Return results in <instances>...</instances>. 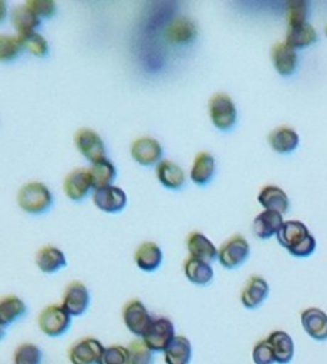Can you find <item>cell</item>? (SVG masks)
Masks as SVG:
<instances>
[{"instance_id": "cell-11", "label": "cell", "mask_w": 327, "mask_h": 364, "mask_svg": "<svg viewBox=\"0 0 327 364\" xmlns=\"http://www.w3.org/2000/svg\"><path fill=\"white\" fill-rule=\"evenodd\" d=\"M131 156L141 165H158L162 161V145L152 136H139L132 141L129 148Z\"/></svg>"}, {"instance_id": "cell-41", "label": "cell", "mask_w": 327, "mask_h": 364, "mask_svg": "<svg viewBox=\"0 0 327 364\" xmlns=\"http://www.w3.org/2000/svg\"><path fill=\"white\" fill-rule=\"evenodd\" d=\"M324 31H326V36H327V26H326V28H324Z\"/></svg>"}, {"instance_id": "cell-33", "label": "cell", "mask_w": 327, "mask_h": 364, "mask_svg": "<svg viewBox=\"0 0 327 364\" xmlns=\"http://www.w3.org/2000/svg\"><path fill=\"white\" fill-rule=\"evenodd\" d=\"M24 44L20 36H11L3 33L0 36V57L3 61H11L23 53Z\"/></svg>"}, {"instance_id": "cell-17", "label": "cell", "mask_w": 327, "mask_h": 364, "mask_svg": "<svg viewBox=\"0 0 327 364\" xmlns=\"http://www.w3.org/2000/svg\"><path fill=\"white\" fill-rule=\"evenodd\" d=\"M300 321L304 331L314 340H327V314L318 307H309L301 311Z\"/></svg>"}, {"instance_id": "cell-7", "label": "cell", "mask_w": 327, "mask_h": 364, "mask_svg": "<svg viewBox=\"0 0 327 364\" xmlns=\"http://www.w3.org/2000/svg\"><path fill=\"white\" fill-rule=\"evenodd\" d=\"M173 338L175 327L166 317H154L151 326L142 336L144 343L151 351H165Z\"/></svg>"}, {"instance_id": "cell-13", "label": "cell", "mask_w": 327, "mask_h": 364, "mask_svg": "<svg viewBox=\"0 0 327 364\" xmlns=\"http://www.w3.org/2000/svg\"><path fill=\"white\" fill-rule=\"evenodd\" d=\"M92 202L98 209L107 213H117L127 206L128 199L124 189L109 185L105 188L94 189Z\"/></svg>"}, {"instance_id": "cell-10", "label": "cell", "mask_w": 327, "mask_h": 364, "mask_svg": "<svg viewBox=\"0 0 327 364\" xmlns=\"http://www.w3.org/2000/svg\"><path fill=\"white\" fill-rule=\"evenodd\" d=\"M63 309L70 316H82L90 306V293L82 282L73 280L63 293Z\"/></svg>"}, {"instance_id": "cell-29", "label": "cell", "mask_w": 327, "mask_h": 364, "mask_svg": "<svg viewBox=\"0 0 327 364\" xmlns=\"http://www.w3.org/2000/svg\"><path fill=\"white\" fill-rule=\"evenodd\" d=\"M27 314L26 303L13 294L4 296L0 300V324L4 330L7 326L23 318Z\"/></svg>"}, {"instance_id": "cell-40", "label": "cell", "mask_w": 327, "mask_h": 364, "mask_svg": "<svg viewBox=\"0 0 327 364\" xmlns=\"http://www.w3.org/2000/svg\"><path fill=\"white\" fill-rule=\"evenodd\" d=\"M26 4L40 17L48 18L55 13L57 4L53 0H27Z\"/></svg>"}, {"instance_id": "cell-1", "label": "cell", "mask_w": 327, "mask_h": 364, "mask_svg": "<svg viewBox=\"0 0 327 364\" xmlns=\"http://www.w3.org/2000/svg\"><path fill=\"white\" fill-rule=\"evenodd\" d=\"M277 242L293 256L307 257L316 250V237L300 220H284L277 232Z\"/></svg>"}, {"instance_id": "cell-30", "label": "cell", "mask_w": 327, "mask_h": 364, "mask_svg": "<svg viewBox=\"0 0 327 364\" xmlns=\"http://www.w3.org/2000/svg\"><path fill=\"white\" fill-rule=\"evenodd\" d=\"M164 353L166 364H189L192 358V346L186 337L175 336Z\"/></svg>"}, {"instance_id": "cell-20", "label": "cell", "mask_w": 327, "mask_h": 364, "mask_svg": "<svg viewBox=\"0 0 327 364\" xmlns=\"http://www.w3.org/2000/svg\"><path fill=\"white\" fill-rule=\"evenodd\" d=\"M267 142L273 151L279 154H289L299 146L300 138L293 128L287 125H279L269 132Z\"/></svg>"}, {"instance_id": "cell-38", "label": "cell", "mask_w": 327, "mask_h": 364, "mask_svg": "<svg viewBox=\"0 0 327 364\" xmlns=\"http://www.w3.org/2000/svg\"><path fill=\"white\" fill-rule=\"evenodd\" d=\"M307 14H309V4L304 0H290L286 6L287 24L307 21Z\"/></svg>"}, {"instance_id": "cell-12", "label": "cell", "mask_w": 327, "mask_h": 364, "mask_svg": "<svg viewBox=\"0 0 327 364\" xmlns=\"http://www.w3.org/2000/svg\"><path fill=\"white\" fill-rule=\"evenodd\" d=\"M104 350V346L97 338L85 337L70 347L68 358L71 364H98Z\"/></svg>"}, {"instance_id": "cell-34", "label": "cell", "mask_w": 327, "mask_h": 364, "mask_svg": "<svg viewBox=\"0 0 327 364\" xmlns=\"http://www.w3.org/2000/svg\"><path fill=\"white\" fill-rule=\"evenodd\" d=\"M20 38L24 44V48L37 57H45L50 51L48 41L45 40V37H43V34L37 31L20 34Z\"/></svg>"}, {"instance_id": "cell-26", "label": "cell", "mask_w": 327, "mask_h": 364, "mask_svg": "<svg viewBox=\"0 0 327 364\" xmlns=\"http://www.w3.org/2000/svg\"><path fill=\"white\" fill-rule=\"evenodd\" d=\"M134 259L141 270L154 272L162 263V250L155 242L146 240L136 247Z\"/></svg>"}, {"instance_id": "cell-19", "label": "cell", "mask_w": 327, "mask_h": 364, "mask_svg": "<svg viewBox=\"0 0 327 364\" xmlns=\"http://www.w3.org/2000/svg\"><path fill=\"white\" fill-rule=\"evenodd\" d=\"M186 247L189 252V257L210 263L218 257L216 246L200 232H191L186 236Z\"/></svg>"}, {"instance_id": "cell-25", "label": "cell", "mask_w": 327, "mask_h": 364, "mask_svg": "<svg viewBox=\"0 0 327 364\" xmlns=\"http://www.w3.org/2000/svg\"><path fill=\"white\" fill-rule=\"evenodd\" d=\"M283 216L274 210H263L253 219V233L259 239H270L272 236L277 235L283 225Z\"/></svg>"}, {"instance_id": "cell-23", "label": "cell", "mask_w": 327, "mask_h": 364, "mask_svg": "<svg viewBox=\"0 0 327 364\" xmlns=\"http://www.w3.org/2000/svg\"><path fill=\"white\" fill-rule=\"evenodd\" d=\"M215 169H216V161L213 155L206 151H202L196 154L193 159V164L191 166V179L193 183L199 186L208 185L215 175Z\"/></svg>"}, {"instance_id": "cell-8", "label": "cell", "mask_w": 327, "mask_h": 364, "mask_svg": "<svg viewBox=\"0 0 327 364\" xmlns=\"http://www.w3.org/2000/svg\"><path fill=\"white\" fill-rule=\"evenodd\" d=\"M151 314L148 313L144 303L138 299H132L125 303L122 309V320L127 328L138 337H142L152 323Z\"/></svg>"}, {"instance_id": "cell-22", "label": "cell", "mask_w": 327, "mask_h": 364, "mask_svg": "<svg viewBox=\"0 0 327 364\" xmlns=\"http://www.w3.org/2000/svg\"><path fill=\"white\" fill-rule=\"evenodd\" d=\"M36 264L37 267L43 272V273H55L58 272L61 267H64L67 264V259L65 255L63 253V250H60L58 247L53 246V245H45L43 247H40L36 253Z\"/></svg>"}, {"instance_id": "cell-28", "label": "cell", "mask_w": 327, "mask_h": 364, "mask_svg": "<svg viewBox=\"0 0 327 364\" xmlns=\"http://www.w3.org/2000/svg\"><path fill=\"white\" fill-rule=\"evenodd\" d=\"M10 21L20 36L30 31H36V28L41 23V18L24 3V4H16L11 9Z\"/></svg>"}, {"instance_id": "cell-16", "label": "cell", "mask_w": 327, "mask_h": 364, "mask_svg": "<svg viewBox=\"0 0 327 364\" xmlns=\"http://www.w3.org/2000/svg\"><path fill=\"white\" fill-rule=\"evenodd\" d=\"M269 296V284L262 276H250L240 291V301L246 309H257Z\"/></svg>"}, {"instance_id": "cell-39", "label": "cell", "mask_w": 327, "mask_h": 364, "mask_svg": "<svg viewBox=\"0 0 327 364\" xmlns=\"http://www.w3.org/2000/svg\"><path fill=\"white\" fill-rule=\"evenodd\" d=\"M252 357H253L254 364H273L274 363L273 351H272V347L267 343V340H260L254 344Z\"/></svg>"}, {"instance_id": "cell-21", "label": "cell", "mask_w": 327, "mask_h": 364, "mask_svg": "<svg viewBox=\"0 0 327 364\" xmlns=\"http://www.w3.org/2000/svg\"><path fill=\"white\" fill-rule=\"evenodd\" d=\"M272 347L274 363L289 364L294 357V343L293 338L283 330H274L266 338Z\"/></svg>"}, {"instance_id": "cell-35", "label": "cell", "mask_w": 327, "mask_h": 364, "mask_svg": "<svg viewBox=\"0 0 327 364\" xmlns=\"http://www.w3.org/2000/svg\"><path fill=\"white\" fill-rule=\"evenodd\" d=\"M14 364H41L43 353L33 343H23L14 351Z\"/></svg>"}, {"instance_id": "cell-2", "label": "cell", "mask_w": 327, "mask_h": 364, "mask_svg": "<svg viewBox=\"0 0 327 364\" xmlns=\"http://www.w3.org/2000/svg\"><path fill=\"white\" fill-rule=\"evenodd\" d=\"M18 206L31 215H40L53 205V195L48 186L38 181L26 182L17 192Z\"/></svg>"}, {"instance_id": "cell-15", "label": "cell", "mask_w": 327, "mask_h": 364, "mask_svg": "<svg viewBox=\"0 0 327 364\" xmlns=\"http://www.w3.org/2000/svg\"><path fill=\"white\" fill-rule=\"evenodd\" d=\"M270 58L276 71L283 75H291L299 64V55L294 48L287 46L284 41H277L270 50Z\"/></svg>"}, {"instance_id": "cell-37", "label": "cell", "mask_w": 327, "mask_h": 364, "mask_svg": "<svg viewBox=\"0 0 327 364\" xmlns=\"http://www.w3.org/2000/svg\"><path fill=\"white\" fill-rule=\"evenodd\" d=\"M128 363H129L128 348L114 344L104 350L98 364H128Z\"/></svg>"}, {"instance_id": "cell-14", "label": "cell", "mask_w": 327, "mask_h": 364, "mask_svg": "<svg viewBox=\"0 0 327 364\" xmlns=\"http://www.w3.org/2000/svg\"><path fill=\"white\" fill-rule=\"evenodd\" d=\"M198 36V27L193 20L181 16L168 23L165 27V38L171 44H189L192 43Z\"/></svg>"}, {"instance_id": "cell-5", "label": "cell", "mask_w": 327, "mask_h": 364, "mask_svg": "<svg viewBox=\"0 0 327 364\" xmlns=\"http://www.w3.org/2000/svg\"><path fill=\"white\" fill-rule=\"evenodd\" d=\"M71 316L58 304H50L38 314V327L48 337H60L68 331Z\"/></svg>"}, {"instance_id": "cell-4", "label": "cell", "mask_w": 327, "mask_h": 364, "mask_svg": "<svg viewBox=\"0 0 327 364\" xmlns=\"http://www.w3.org/2000/svg\"><path fill=\"white\" fill-rule=\"evenodd\" d=\"M250 253V245L247 239L240 235H232L218 249V259L226 269H235L246 262Z\"/></svg>"}, {"instance_id": "cell-24", "label": "cell", "mask_w": 327, "mask_h": 364, "mask_svg": "<svg viewBox=\"0 0 327 364\" xmlns=\"http://www.w3.org/2000/svg\"><path fill=\"white\" fill-rule=\"evenodd\" d=\"M257 200L266 210H274L282 215L289 210L290 205L287 193L276 185L263 186L257 195Z\"/></svg>"}, {"instance_id": "cell-36", "label": "cell", "mask_w": 327, "mask_h": 364, "mask_svg": "<svg viewBox=\"0 0 327 364\" xmlns=\"http://www.w3.org/2000/svg\"><path fill=\"white\" fill-rule=\"evenodd\" d=\"M129 353L128 364H154V355L144 340H134L127 347Z\"/></svg>"}, {"instance_id": "cell-9", "label": "cell", "mask_w": 327, "mask_h": 364, "mask_svg": "<svg viewBox=\"0 0 327 364\" xmlns=\"http://www.w3.org/2000/svg\"><path fill=\"white\" fill-rule=\"evenodd\" d=\"M63 189L71 200H82L94 189L90 169L75 168L70 171L63 181Z\"/></svg>"}, {"instance_id": "cell-32", "label": "cell", "mask_w": 327, "mask_h": 364, "mask_svg": "<svg viewBox=\"0 0 327 364\" xmlns=\"http://www.w3.org/2000/svg\"><path fill=\"white\" fill-rule=\"evenodd\" d=\"M88 169H90L91 178H92L94 189L109 186V185H112L114 179L117 178V168L108 158L91 164V166Z\"/></svg>"}, {"instance_id": "cell-31", "label": "cell", "mask_w": 327, "mask_h": 364, "mask_svg": "<svg viewBox=\"0 0 327 364\" xmlns=\"http://www.w3.org/2000/svg\"><path fill=\"white\" fill-rule=\"evenodd\" d=\"M183 273L189 282L199 286L208 284L213 279V269L210 264L193 257H188L183 262Z\"/></svg>"}, {"instance_id": "cell-3", "label": "cell", "mask_w": 327, "mask_h": 364, "mask_svg": "<svg viewBox=\"0 0 327 364\" xmlns=\"http://www.w3.org/2000/svg\"><path fill=\"white\" fill-rule=\"evenodd\" d=\"M209 118L222 131L230 129L237 121V109L233 100L226 92H216L209 98Z\"/></svg>"}, {"instance_id": "cell-6", "label": "cell", "mask_w": 327, "mask_h": 364, "mask_svg": "<svg viewBox=\"0 0 327 364\" xmlns=\"http://www.w3.org/2000/svg\"><path fill=\"white\" fill-rule=\"evenodd\" d=\"M74 144L81 155L91 164L107 158V146L104 139L91 128H80L74 134Z\"/></svg>"}, {"instance_id": "cell-18", "label": "cell", "mask_w": 327, "mask_h": 364, "mask_svg": "<svg viewBox=\"0 0 327 364\" xmlns=\"http://www.w3.org/2000/svg\"><path fill=\"white\" fill-rule=\"evenodd\" d=\"M317 41V31L309 21L287 24L284 43L291 48L301 50Z\"/></svg>"}, {"instance_id": "cell-27", "label": "cell", "mask_w": 327, "mask_h": 364, "mask_svg": "<svg viewBox=\"0 0 327 364\" xmlns=\"http://www.w3.org/2000/svg\"><path fill=\"white\" fill-rule=\"evenodd\" d=\"M156 178L168 189H179L185 185L186 176L183 169L171 159H162L156 165Z\"/></svg>"}]
</instances>
